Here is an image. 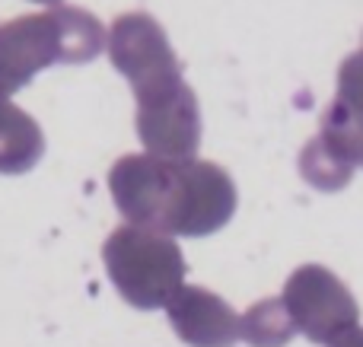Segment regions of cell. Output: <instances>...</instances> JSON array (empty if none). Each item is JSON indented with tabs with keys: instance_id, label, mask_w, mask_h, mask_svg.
Instances as JSON below:
<instances>
[{
	"instance_id": "obj_6",
	"label": "cell",
	"mask_w": 363,
	"mask_h": 347,
	"mask_svg": "<svg viewBox=\"0 0 363 347\" xmlns=\"http://www.w3.org/2000/svg\"><path fill=\"white\" fill-rule=\"evenodd\" d=\"M233 210H236V185L223 166L207 159L179 163V185L166 233L211 236L230 223Z\"/></svg>"
},
{
	"instance_id": "obj_10",
	"label": "cell",
	"mask_w": 363,
	"mask_h": 347,
	"mask_svg": "<svg viewBox=\"0 0 363 347\" xmlns=\"http://www.w3.org/2000/svg\"><path fill=\"white\" fill-rule=\"evenodd\" d=\"M294 331L296 325L284 300H262L239 319V338H245L252 347H284Z\"/></svg>"
},
{
	"instance_id": "obj_14",
	"label": "cell",
	"mask_w": 363,
	"mask_h": 347,
	"mask_svg": "<svg viewBox=\"0 0 363 347\" xmlns=\"http://www.w3.org/2000/svg\"><path fill=\"white\" fill-rule=\"evenodd\" d=\"M32 4H48V6H57L61 0H32Z\"/></svg>"
},
{
	"instance_id": "obj_9",
	"label": "cell",
	"mask_w": 363,
	"mask_h": 347,
	"mask_svg": "<svg viewBox=\"0 0 363 347\" xmlns=\"http://www.w3.org/2000/svg\"><path fill=\"white\" fill-rule=\"evenodd\" d=\"M45 134L32 115H26L10 99H0V172L23 176L42 159Z\"/></svg>"
},
{
	"instance_id": "obj_12",
	"label": "cell",
	"mask_w": 363,
	"mask_h": 347,
	"mask_svg": "<svg viewBox=\"0 0 363 347\" xmlns=\"http://www.w3.org/2000/svg\"><path fill=\"white\" fill-rule=\"evenodd\" d=\"M335 102L347 108V115L357 121V127L363 131V45L351 57H345V64H341Z\"/></svg>"
},
{
	"instance_id": "obj_7",
	"label": "cell",
	"mask_w": 363,
	"mask_h": 347,
	"mask_svg": "<svg viewBox=\"0 0 363 347\" xmlns=\"http://www.w3.org/2000/svg\"><path fill=\"white\" fill-rule=\"evenodd\" d=\"M106 45L115 70L128 76L134 93L182 76L176 51L150 13H121L108 29Z\"/></svg>"
},
{
	"instance_id": "obj_4",
	"label": "cell",
	"mask_w": 363,
	"mask_h": 347,
	"mask_svg": "<svg viewBox=\"0 0 363 347\" xmlns=\"http://www.w3.org/2000/svg\"><path fill=\"white\" fill-rule=\"evenodd\" d=\"M284 306L294 319L296 331L315 344H332L345 331L357 329L360 306L341 278L322 265H303L290 274L284 287Z\"/></svg>"
},
{
	"instance_id": "obj_1",
	"label": "cell",
	"mask_w": 363,
	"mask_h": 347,
	"mask_svg": "<svg viewBox=\"0 0 363 347\" xmlns=\"http://www.w3.org/2000/svg\"><path fill=\"white\" fill-rule=\"evenodd\" d=\"M106 42V25L80 6L57 4L0 23V93L13 96L51 64L93 61Z\"/></svg>"
},
{
	"instance_id": "obj_5",
	"label": "cell",
	"mask_w": 363,
	"mask_h": 347,
	"mask_svg": "<svg viewBox=\"0 0 363 347\" xmlns=\"http://www.w3.org/2000/svg\"><path fill=\"white\" fill-rule=\"evenodd\" d=\"M179 185V163H166L150 153H128L108 172V191L115 207L131 227L166 233L172 198Z\"/></svg>"
},
{
	"instance_id": "obj_15",
	"label": "cell",
	"mask_w": 363,
	"mask_h": 347,
	"mask_svg": "<svg viewBox=\"0 0 363 347\" xmlns=\"http://www.w3.org/2000/svg\"><path fill=\"white\" fill-rule=\"evenodd\" d=\"M0 99H10V96H4V93H0Z\"/></svg>"
},
{
	"instance_id": "obj_3",
	"label": "cell",
	"mask_w": 363,
	"mask_h": 347,
	"mask_svg": "<svg viewBox=\"0 0 363 347\" xmlns=\"http://www.w3.org/2000/svg\"><path fill=\"white\" fill-rule=\"evenodd\" d=\"M138 99V137L147 153L166 163L198 159L201 108L198 96L182 76L134 93Z\"/></svg>"
},
{
	"instance_id": "obj_8",
	"label": "cell",
	"mask_w": 363,
	"mask_h": 347,
	"mask_svg": "<svg viewBox=\"0 0 363 347\" xmlns=\"http://www.w3.org/2000/svg\"><path fill=\"white\" fill-rule=\"evenodd\" d=\"M166 309L176 335L191 347H233L239 341V316L204 287H182Z\"/></svg>"
},
{
	"instance_id": "obj_2",
	"label": "cell",
	"mask_w": 363,
	"mask_h": 347,
	"mask_svg": "<svg viewBox=\"0 0 363 347\" xmlns=\"http://www.w3.org/2000/svg\"><path fill=\"white\" fill-rule=\"evenodd\" d=\"M102 261L118 287V293L134 309L169 306L185 280V258L169 233L144 227H118L102 246Z\"/></svg>"
},
{
	"instance_id": "obj_13",
	"label": "cell",
	"mask_w": 363,
	"mask_h": 347,
	"mask_svg": "<svg viewBox=\"0 0 363 347\" xmlns=\"http://www.w3.org/2000/svg\"><path fill=\"white\" fill-rule=\"evenodd\" d=\"M328 347H363V329H351L345 331L341 338H335Z\"/></svg>"
},
{
	"instance_id": "obj_11",
	"label": "cell",
	"mask_w": 363,
	"mask_h": 347,
	"mask_svg": "<svg viewBox=\"0 0 363 347\" xmlns=\"http://www.w3.org/2000/svg\"><path fill=\"white\" fill-rule=\"evenodd\" d=\"M300 172L309 185L319 191H341L354 176V166L328 144L322 134H315L300 153Z\"/></svg>"
}]
</instances>
